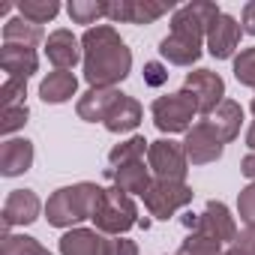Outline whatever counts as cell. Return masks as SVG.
Returning <instances> with one entry per match:
<instances>
[{"mask_svg":"<svg viewBox=\"0 0 255 255\" xmlns=\"http://www.w3.org/2000/svg\"><path fill=\"white\" fill-rule=\"evenodd\" d=\"M84 51V78L90 87H114L132 69V51L111 24L87 27L81 36Z\"/></svg>","mask_w":255,"mask_h":255,"instance_id":"6da1fadb","label":"cell"},{"mask_svg":"<svg viewBox=\"0 0 255 255\" xmlns=\"http://www.w3.org/2000/svg\"><path fill=\"white\" fill-rule=\"evenodd\" d=\"M102 198V186L96 183H75L57 189L45 204V219L54 228H72L84 219H93V210Z\"/></svg>","mask_w":255,"mask_h":255,"instance_id":"7a4b0ae2","label":"cell"},{"mask_svg":"<svg viewBox=\"0 0 255 255\" xmlns=\"http://www.w3.org/2000/svg\"><path fill=\"white\" fill-rule=\"evenodd\" d=\"M93 222H96V231L120 237L132 225H138L141 219H138V207L129 195L117 186H108V189H102V198L93 210Z\"/></svg>","mask_w":255,"mask_h":255,"instance_id":"3957f363","label":"cell"},{"mask_svg":"<svg viewBox=\"0 0 255 255\" xmlns=\"http://www.w3.org/2000/svg\"><path fill=\"white\" fill-rule=\"evenodd\" d=\"M195 99L189 90H177V93H168V96H159L153 99L150 105V114H153V123L159 132H189L192 129V117H195Z\"/></svg>","mask_w":255,"mask_h":255,"instance_id":"277c9868","label":"cell"},{"mask_svg":"<svg viewBox=\"0 0 255 255\" xmlns=\"http://www.w3.org/2000/svg\"><path fill=\"white\" fill-rule=\"evenodd\" d=\"M147 165L156 174V180H174V183H183V177L189 171V159H186L183 144L180 141H171V138L150 141Z\"/></svg>","mask_w":255,"mask_h":255,"instance_id":"5b68a950","label":"cell"},{"mask_svg":"<svg viewBox=\"0 0 255 255\" xmlns=\"http://www.w3.org/2000/svg\"><path fill=\"white\" fill-rule=\"evenodd\" d=\"M183 225L189 231H198V234H207L219 243H234L237 240V225H234V216L228 213V207L222 201H207L204 213H186L183 216Z\"/></svg>","mask_w":255,"mask_h":255,"instance_id":"8992f818","label":"cell"},{"mask_svg":"<svg viewBox=\"0 0 255 255\" xmlns=\"http://www.w3.org/2000/svg\"><path fill=\"white\" fill-rule=\"evenodd\" d=\"M192 189L186 183H174V180H153L150 189L141 195L144 198V207L150 210V216L156 219H168L174 216L177 210H183L189 201H192Z\"/></svg>","mask_w":255,"mask_h":255,"instance_id":"52a82bcc","label":"cell"},{"mask_svg":"<svg viewBox=\"0 0 255 255\" xmlns=\"http://www.w3.org/2000/svg\"><path fill=\"white\" fill-rule=\"evenodd\" d=\"M183 150H186L189 165H210V162H216L222 156L225 141L216 135V129L207 120H198L183 138Z\"/></svg>","mask_w":255,"mask_h":255,"instance_id":"ba28073f","label":"cell"},{"mask_svg":"<svg viewBox=\"0 0 255 255\" xmlns=\"http://www.w3.org/2000/svg\"><path fill=\"white\" fill-rule=\"evenodd\" d=\"M219 6L216 3H207V0H198V3H186L180 9H174L171 15V30L174 33H189V36H198L207 42V30L213 27V21L219 18Z\"/></svg>","mask_w":255,"mask_h":255,"instance_id":"9c48e42d","label":"cell"},{"mask_svg":"<svg viewBox=\"0 0 255 255\" xmlns=\"http://www.w3.org/2000/svg\"><path fill=\"white\" fill-rule=\"evenodd\" d=\"M183 90L192 93L195 108H198L201 114H207V117H210V114L222 105V99H225V81H222L216 72H210V69H195V72H189Z\"/></svg>","mask_w":255,"mask_h":255,"instance_id":"30bf717a","label":"cell"},{"mask_svg":"<svg viewBox=\"0 0 255 255\" xmlns=\"http://www.w3.org/2000/svg\"><path fill=\"white\" fill-rule=\"evenodd\" d=\"M171 9V3H150V0H120V3H108L105 18L111 21H129V24H153Z\"/></svg>","mask_w":255,"mask_h":255,"instance_id":"8fae6325","label":"cell"},{"mask_svg":"<svg viewBox=\"0 0 255 255\" xmlns=\"http://www.w3.org/2000/svg\"><path fill=\"white\" fill-rule=\"evenodd\" d=\"M39 210H42V204H39V195L33 189H12L6 195V204H3V228H6V234L15 225L36 222Z\"/></svg>","mask_w":255,"mask_h":255,"instance_id":"7c38bea8","label":"cell"},{"mask_svg":"<svg viewBox=\"0 0 255 255\" xmlns=\"http://www.w3.org/2000/svg\"><path fill=\"white\" fill-rule=\"evenodd\" d=\"M45 54H48V60L54 63V69H66V72H72L75 63L84 60L81 42L72 36V30H63V27L54 30V33H48V39H45Z\"/></svg>","mask_w":255,"mask_h":255,"instance_id":"4fadbf2b","label":"cell"},{"mask_svg":"<svg viewBox=\"0 0 255 255\" xmlns=\"http://www.w3.org/2000/svg\"><path fill=\"white\" fill-rule=\"evenodd\" d=\"M240 24L231 18V15H219L216 21H213V27L207 30V51L216 57V60H228L234 51H237V45H240Z\"/></svg>","mask_w":255,"mask_h":255,"instance_id":"5bb4252c","label":"cell"},{"mask_svg":"<svg viewBox=\"0 0 255 255\" xmlns=\"http://www.w3.org/2000/svg\"><path fill=\"white\" fill-rule=\"evenodd\" d=\"M201 42L198 36H189V33H168L162 42H159V54L174 63V66H192L201 60Z\"/></svg>","mask_w":255,"mask_h":255,"instance_id":"9a60e30c","label":"cell"},{"mask_svg":"<svg viewBox=\"0 0 255 255\" xmlns=\"http://www.w3.org/2000/svg\"><path fill=\"white\" fill-rule=\"evenodd\" d=\"M105 177L123 189L126 195H144L150 189V165H144V159L129 162V165H120V168H105Z\"/></svg>","mask_w":255,"mask_h":255,"instance_id":"2e32d148","label":"cell"},{"mask_svg":"<svg viewBox=\"0 0 255 255\" xmlns=\"http://www.w3.org/2000/svg\"><path fill=\"white\" fill-rule=\"evenodd\" d=\"M123 93L117 90V87H90L81 99H78V117L81 120H87V123H96V120H102L105 123V117H108V111L114 108V102L120 99Z\"/></svg>","mask_w":255,"mask_h":255,"instance_id":"e0dca14e","label":"cell"},{"mask_svg":"<svg viewBox=\"0 0 255 255\" xmlns=\"http://www.w3.org/2000/svg\"><path fill=\"white\" fill-rule=\"evenodd\" d=\"M33 165V144L27 138H9L0 147V174L3 177H18L30 171Z\"/></svg>","mask_w":255,"mask_h":255,"instance_id":"ac0fdd59","label":"cell"},{"mask_svg":"<svg viewBox=\"0 0 255 255\" xmlns=\"http://www.w3.org/2000/svg\"><path fill=\"white\" fill-rule=\"evenodd\" d=\"M60 255H108V240L90 228H72L60 237Z\"/></svg>","mask_w":255,"mask_h":255,"instance_id":"d6986e66","label":"cell"},{"mask_svg":"<svg viewBox=\"0 0 255 255\" xmlns=\"http://www.w3.org/2000/svg\"><path fill=\"white\" fill-rule=\"evenodd\" d=\"M0 66H3L6 78H30L36 69H39V57L33 48H24V45H3L0 48Z\"/></svg>","mask_w":255,"mask_h":255,"instance_id":"ffe728a7","label":"cell"},{"mask_svg":"<svg viewBox=\"0 0 255 255\" xmlns=\"http://www.w3.org/2000/svg\"><path fill=\"white\" fill-rule=\"evenodd\" d=\"M141 105H138V99H132V96H120L117 102H114V108L108 111V117H105V129L108 132H132V129H138V123H141Z\"/></svg>","mask_w":255,"mask_h":255,"instance_id":"44dd1931","label":"cell"},{"mask_svg":"<svg viewBox=\"0 0 255 255\" xmlns=\"http://www.w3.org/2000/svg\"><path fill=\"white\" fill-rule=\"evenodd\" d=\"M207 123L216 129V135L228 144V141H234L237 135H240V126H243V108H240V102H234V99H222V105L207 117Z\"/></svg>","mask_w":255,"mask_h":255,"instance_id":"7402d4cb","label":"cell"},{"mask_svg":"<svg viewBox=\"0 0 255 255\" xmlns=\"http://www.w3.org/2000/svg\"><path fill=\"white\" fill-rule=\"evenodd\" d=\"M75 90H78V78H75L72 72H66V69H54V72H48V75L42 78V84H39V96H42V102H51V105H60V102L72 99Z\"/></svg>","mask_w":255,"mask_h":255,"instance_id":"603a6c76","label":"cell"},{"mask_svg":"<svg viewBox=\"0 0 255 255\" xmlns=\"http://www.w3.org/2000/svg\"><path fill=\"white\" fill-rule=\"evenodd\" d=\"M42 42V27L27 21V18H9L3 24V45H24V48H33Z\"/></svg>","mask_w":255,"mask_h":255,"instance_id":"cb8c5ba5","label":"cell"},{"mask_svg":"<svg viewBox=\"0 0 255 255\" xmlns=\"http://www.w3.org/2000/svg\"><path fill=\"white\" fill-rule=\"evenodd\" d=\"M147 150H150V141H147L144 135H132L129 141H123V144L111 147L108 162H111V168H120V165H129V162L144 159V153H147Z\"/></svg>","mask_w":255,"mask_h":255,"instance_id":"d4e9b609","label":"cell"},{"mask_svg":"<svg viewBox=\"0 0 255 255\" xmlns=\"http://www.w3.org/2000/svg\"><path fill=\"white\" fill-rule=\"evenodd\" d=\"M57 12H60L57 0H21V3H18V15L27 18V21H33V24H45Z\"/></svg>","mask_w":255,"mask_h":255,"instance_id":"484cf974","label":"cell"},{"mask_svg":"<svg viewBox=\"0 0 255 255\" xmlns=\"http://www.w3.org/2000/svg\"><path fill=\"white\" fill-rule=\"evenodd\" d=\"M69 18L75 24H96L99 18H105L108 12V3H96V0H72V3L66 6Z\"/></svg>","mask_w":255,"mask_h":255,"instance_id":"4316f807","label":"cell"},{"mask_svg":"<svg viewBox=\"0 0 255 255\" xmlns=\"http://www.w3.org/2000/svg\"><path fill=\"white\" fill-rule=\"evenodd\" d=\"M3 255H51L36 237L27 234H3Z\"/></svg>","mask_w":255,"mask_h":255,"instance_id":"83f0119b","label":"cell"},{"mask_svg":"<svg viewBox=\"0 0 255 255\" xmlns=\"http://www.w3.org/2000/svg\"><path fill=\"white\" fill-rule=\"evenodd\" d=\"M177 255H222V243L207 237V234H198L192 231L183 243H180V252Z\"/></svg>","mask_w":255,"mask_h":255,"instance_id":"f1b7e54d","label":"cell"},{"mask_svg":"<svg viewBox=\"0 0 255 255\" xmlns=\"http://www.w3.org/2000/svg\"><path fill=\"white\" fill-rule=\"evenodd\" d=\"M234 78L243 87H252L255 90V48H243L234 57Z\"/></svg>","mask_w":255,"mask_h":255,"instance_id":"f546056e","label":"cell"},{"mask_svg":"<svg viewBox=\"0 0 255 255\" xmlns=\"http://www.w3.org/2000/svg\"><path fill=\"white\" fill-rule=\"evenodd\" d=\"M24 96H27V81L24 78H6L3 87H0V105L3 108L24 105Z\"/></svg>","mask_w":255,"mask_h":255,"instance_id":"4dcf8cb0","label":"cell"},{"mask_svg":"<svg viewBox=\"0 0 255 255\" xmlns=\"http://www.w3.org/2000/svg\"><path fill=\"white\" fill-rule=\"evenodd\" d=\"M237 216L246 225V231H255V183L240 189V195H237Z\"/></svg>","mask_w":255,"mask_h":255,"instance_id":"1f68e13d","label":"cell"},{"mask_svg":"<svg viewBox=\"0 0 255 255\" xmlns=\"http://www.w3.org/2000/svg\"><path fill=\"white\" fill-rule=\"evenodd\" d=\"M30 111L27 105H15V108H3V114H0V132L3 135H12L15 129H21V126L27 123Z\"/></svg>","mask_w":255,"mask_h":255,"instance_id":"d6a6232c","label":"cell"},{"mask_svg":"<svg viewBox=\"0 0 255 255\" xmlns=\"http://www.w3.org/2000/svg\"><path fill=\"white\" fill-rule=\"evenodd\" d=\"M144 81H147L150 87H159V84H165V81H168V69H165L162 63L150 60V63H144Z\"/></svg>","mask_w":255,"mask_h":255,"instance_id":"836d02e7","label":"cell"},{"mask_svg":"<svg viewBox=\"0 0 255 255\" xmlns=\"http://www.w3.org/2000/svg\"><path fill=\"white\" fill-rule=\"evenodd\" d=\"M108 255H138V246L126 237H114L108 240Z\"/></svg>","mask_w":255,"mask_h":255,"instance_id":"e575fe53","label":"cell"},{"mask_svg":"<svg viewBox=\"0 0 255 255\" xmlns=\"http://www.w3.org/2000/svg\"><path fill=\"white\" fill-rule=\"evenodd\" d=\"M240 27L255 36V0H249V3L243 6V24H240Z\"/></svg>","mask_w":255,"mask_h":255,"instance_id":"d590c367","label":"cell"},{"mask_svg":"<svg viewBox=\"0 0 255 255\" xmlns=\"http://www.w3.org/2000/svg\"><path fill=\"white\" fill-rule=\"evenodd\" d=\"M240 249H246V255H255V231H243V234H237V240H234Z\"/></svg>","mask_w":255,"mask_h":255,"instance_id":"8d00e7d4","label":"cell"},{"mask_svg":"<svg viewBox=\"0 0 255 255\" xmlns=\"http://www.w3.org/2000/svg\"><path fill=\"white\" fill-rule=\"evenodd\" d=\"M240 171L255 183V153H249V156H243V162H240Z\"/></svg>","mask_w":255,"mask_h":255,"instance_id":"74e56055","label":"cell"},{"mask_svg":"<svg viewBox=\"0 0 255 255\" xmlns=\"http://www.w3.org/2000/svg\"><path fill=\"white\" fill-rule=\"evenodd\" d=\"M246 147H252V150H255V123L246 129Z\"/></svg>","mask_w":255,"mask_h":255,"instance_id":"f35d334b","label":"cell"},{"mask_svg":"<svg viewBox=\"0 0 255 255\" xmlns=\"http://www.w3.org/2000/svg\"><path fill=\"white\" fill-rule=\"evenodd\" d=\"M222 255H246V249H240V246H237V243H234V246H231V249H225V252H222Z\"/></svg>","mask_w":255,"mask_h":255,"instance_id":"ab89813d","label":"cell"},{"mask_svg":"<svg viewBox=\"0 0 255 255\" xmlns=\"http://www.w3.org/2000/svg\"><path fill=\"white\" fill-rule=\"evenodd\" d=\"M252 114H255V99H252Z\"/></svg>","mask_w":255,"mask_h":255,"instance_id":"60d3db41","label":"cell"}]
</instances>
